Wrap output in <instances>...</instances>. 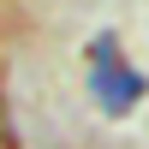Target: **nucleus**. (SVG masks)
Instances as JSON below:
<instances>
[{
  "label": "nucleus",
  "mask_w": 149,
  "mask_h": 149,
  "mask_svg": "<svg viewBox=\"0 0 149 149\" xmlns=\"http://www.w3.org/2000/svg\"><path fill=\"white\" fill-rule=\"evenodd\" d=\"M90 90L102 95L107 113H131V107L143 102V78L119 60V42H113V36H95V42H90Z\"/></svg>",
  "instance_id": "f257e3e1"
}]
</instances>
